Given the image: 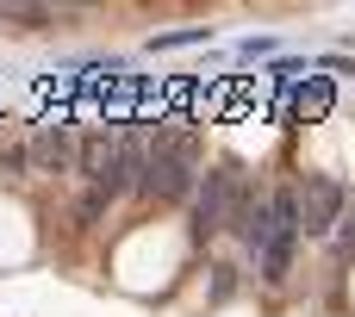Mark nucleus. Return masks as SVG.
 <instances>
[{
    "mask_svg": "<svg viewBox=\"0 0 355 317\" xmlns=\"http://www.w3.org/2000/svg\"><path fill=\"white\" fill-rule=\"evenodd\" d=\"M193 187H200V137L175 118L168 131H156L137 193H144V199H156V206H168V199H187Z\"/></svg>",
    "mask_w": 355,
    "mask_h": 317,
    "instance_id": "nucleus-1",
    "label": "nucleus"
},
{
    "mask_svg": "<svg viewBox=\"0 0 355 317\" xmlns=\"http://www.w3.org/2000/svg\"><path fill=\"white\" fill-rule=\"evenodd\" d=\"M300 193L293 187H275L268 193V224H262V243H256V274L268 287H281L293 274V249H300Z\"/></svg>",
    "mask_w": 355,
    "mask_h": 317,
    "instance_id": "nucleus-2",
    "label": "nucleus"
},
{
    "mask_svg": "<svg viewBox=\"0 0 355 317\" xmlns=\"http://www.w3.org/2000/svg\"><path fill=\"white\" fill-rule=\"evenodd\" d=\"M250 206V181L237 162H212L206 181L193 187V237H218L237 224V212Z\"/></svg>",
    "mask_w": 355,
    "mask_h": 317,
    "instance_id": "nucleus-3",
    "label": "nucleus"
},
{
    "mask_svg": "<svg viewBox=\"0 0 355 317\" xmlns=\"http://www.w3.org/2000/svg\"><path fill=\"white\" fill-rule=\"evenodd\" d=\"M343 206H349V193H343L337 174H306V187H300V230L306 237H331L343 224Z\"/></svg>",
    "mask_w": 355,
    "mask_h": 317,
    "instance_id": "nucleus-4",
    "label": "nucleus"
},
{
    "mask_svg": "<svg viewBox=\"0 0 355 317\" xmlns=\"http://www.w3.org/2000/svg\"><path fill=\"white\" fill-rule=\"evenodd\" d=\"M25 150H31V174H62L75 162V125L69 118H44L25 137Z\"/></svg>",
    "mask_w": 355,
    "mask_h": 317,
    "instance_id": "nucleus-5",
    "label": "nucleus"
},
{
    "mask_svg": "<svg viewBox=\"0 0 355 317\" xmlns=\"http://www.w3.org/2000/svg\"><path fill=\"white\" fill-rule=\"evenodd\" d=\"M331 100H337V93H331V81H324V75H312V81H300V93H293V106H287V112H293L300 125H318V118L331 112Z\"/></svg>",
    "mask_w": 355,
    "mask_h": 317,
    "instance_id": "nucleus-6",
    "label": "nucleus"
},
{
    "mask_svg": "<svg viewBox=\"0 0 355 317\" xmlns=\"http://www.w3.org/2000/svg\"><path fill=\"white\" fill-rule=\"evenodd\" d=\"M0 19H6V25H25V31L56 25V12H50V6H0Z\"/></svg>",
    "mask_w": 355,
    "mask_h": 317,
    "instance_id": "nucleus-7",
    "label": "nucleus"
},
{
    "mask_svg": "<svg viewBox=\"0 0 355 317\" xmlns=\"http://www.w3.org/2000/svg\"><path fill=\"white\" fill-rule=\"evenodd\" d=\"M206 37H212V25H187V31H162L156 50H187V44H206Z\"/></svg>",
    "mask_w": 355,
    "mask_h": 317,
    "instance_id": "nucleus-8",
    "label": "nucleus"
},
{
    "mask_svg": "<svg viewBox=\"0 0 355 317\" xmlns=\"http://www.w3.org/2000/svg\"><path fill=\"white\" fill-rule=\"evenodd\" d=\"M237 50H243V56H268V50H275V37H243Z\"/></svg>",
    "mask_w": 355,
    "mask_h": 317,
    "instance_id": "nucleus-9",
    "label": "nucleus"
},
{
    "mask_svg": "<svg viewBox=\"0 0 355 317\" xmlns=\"http://www.w3.org/2000/svg\"><path fill=\"white\" fill-rule=\"evenodd\" d=\"M349 249H355V224H349Z\"/></svg>",
    "mask_w": 355,
    "mask_h": 317,
    "instance_id": "nucleus-10",
    "label": "nucleus"
}]
</instances>
